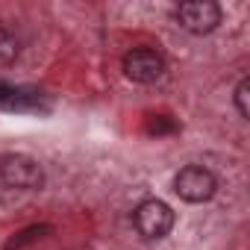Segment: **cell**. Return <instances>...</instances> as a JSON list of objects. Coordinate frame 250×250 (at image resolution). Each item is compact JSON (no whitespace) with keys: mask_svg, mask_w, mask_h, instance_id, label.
<instances>
[{"mask_svg":"<svg viewBox=\"0 0 250 250\" xmlns=\"http://www.w3.org/2000/svg\"><path fill=\"white\" fill-rule=\"evenodd\" d=\"M174 191L186 200V203H206L212 200V194L218 191V180L209 168L203 165H186L180 168V174L174 177Z\"/></svg>","mask_w":250,"mask_h":250,"instance_id":"2","label":"cell"},{"mask_svg":"<svg viewBox=\"0 0 250 250\" xmlns=\"http://www.w3.org/2000/svg\"><path fill=\"white\" fill-rule=\"evenodd\" d=\"M124 74H127L133 83L150 85L165 74V59L150 47H136V50H130L124 56Z\"/></svg>","mask_w":250,"mask_h":250,"instance_id":"5","label":"cell"},{"mask_svg":"<svg viewBox=\"0 0 250 250\" xmlns=\"http://www.w3.org/2000/svg\"><path fill=\"white\" fill-rule=\"evenodd\" d=\"M177 24L191 33V36H206L221 24V6L212 3V0H188V3H180L174 12Z\"/></svg>","mask_w":250,"mask_h":250,"instance_id":"4","label":"cell"},{"mask_svg":"<svg viewBox=\"0 0 250 250\" xmlns=\"http://www.w3.org/2000/svg\"><path fill=\"white\" fill-rule=\"evenodd\" d=\"M174 209L165 203V200H145L136 206L133 212V224L136 229L145 235V238H165L171 229H174Z\"/></svg>","mask_w":250,"mask_h":250,"instance_id":"3","label":"cell"},{"mask_svg":"<svg viewBox=\"0 0 250 250\" xmlns=\"http://www.w3.org/2000/svg\"><path fill=\"white\" fill-rule=\"evenodd\" d=\"M15 59H18V39H15L9 30L0 27V68L12 65Z\"/></svg>","mask_w":250,"mask_h":250,"instance_id":"6","label":"cell"},{"mask_svg":"<svg viewBox=\"0 0 250 250\" xmlns=\"http://www.w3.org/2000/svg\"><path fill=\"white\" fill-rule=\"evenodd\" d=\"M247 94H250V80L244 77V80H238V85H235V109H238V115H241V118H250Z\"/></svg>","mask_w":250,"mask_h":250,"instance_id":"7","label":"cell"},{"mask_svg":"<svg viewBox=\"0 0 250 250\" xmlns=\"http://www.w3.org/2000/svg\"><path fill=\"white\" fill-rule=\"evenodd\" d=\"M0 180L9 188H21V191H36L44 186V171L33 156L24 153H6L0 156Z\"/></svg>","mask_w":250,"mask_h":250,"instance_id":"1","label":"cell"},{"mask_svg":"<svg viewBox=\"0 0 250 250\" xmlns=\"http://www.w3.org/2000/svg\"><path fill=\"white\" fill-rule=\"evenodd\" d=\"M44 232H50V227H30V229H24L18 238H12L9 244H6V250H15V247H24V244H30V241H36V238H42Z\"/></svg>","mask_w":250,"mask_h":250,"instance_id":"8","label":"cell"}]
</instances>
